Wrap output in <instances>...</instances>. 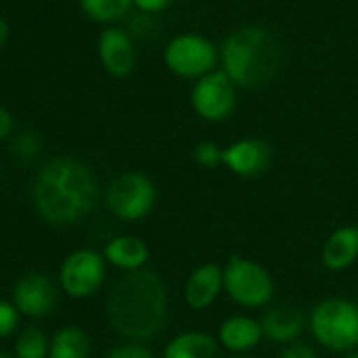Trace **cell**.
Instances as JSON below:
<instances>
[{
  "mask_svg": "<svg viewBox=\"0 0 358 358\" xmlns=\"http://www.w3.org/2000/svg\"><path fill=\"white\" fill-rule=\"evenodd\" d=\"M278 358H318V354L308 343H291L289 348L280 352Z\"/></svg>",
  "mask_w": 358,
  "mask_h": 358,
  "instance_id": "cell-27",
  "label": "cell"
},
{
  "mask_svg": "<svg viewBox=\"0 0 358 358\" xmlns=\"http://www.w3.org/2000/svg\"><path fill=\"white\" fill-rule=\"evenodd\" d=\"M162 59L171 74L188 80H199L201 76L217 68L220 47L203 34L184 32L166 43Z\"/></svg>",
  "mask_w": 358,
  "mask_h": 358,
  "instance_id": "cell-5",
  "label": "cell"
},
{
  "mask_svg": "<svg viewBox=\"0 0 358 358\" xmlns=\"http://www.w3.org/2000/svg\"><path fill=\"white\" fill-rule=\"evenodd\" d=\"M272 162V148L259 137H243L224 148V166L238 177H257Z\"/></svg>",
  "mask_w": 358,
  "mask_h": 358,
  "instance_id": "cell-11",
  "label": "cell"
},
{
  "mask_svg": "<svg viewBox=\"0 0 358 358\" xmlns=\"http://www.w3.org/2000/svg\"><path fill=\"white\" fill-rule=\"evenodd\" d=\"M264 337L262 322L249 316H232L220 327V341L232 352H247Z\"/></svg>",
  "mask_w": 358,
  "mask_h": 358,
  "instance_id": "cell-17",
  "label": "cell"
},
{
  "mask_svg": "<svg viewBox=\"0 0 358 358\" xmlns=\"http://www.w3.org/2000/svg\"><path fill=\"white\" fill-rule=\"evenodd\" d=\"M91 339L80 327H64L55 333L49 356L51 358H89Z\"/></svg>",
  "mask_w": 358,
  "mask_h": 358,
  "instance_id": "cell-19",
  "label": "cell"
},
{
  "mask_svg": "<svg viewBox=\"0 0 358 358\" xmlns=\"http://www.w3.org/2000/svg\"><path fill=\"white\" fill-rule=\"evenodd\" d=\"M166 289L154 270H129L110 289L108 318L120 335L145 341L158 335L166 322Z\"/></svg>",
  "mask_w": 358,
  "mask_h": 358,
  "instance_id": "cell-2",
  "label": "cell"
},
{
  "mask_svg": "<svg viewBox=\"0 0 358 358\" xmlns=\"http://www.w3.org/2000/svg\"><path fill=\"white\" fill-rule=\"evenodd\" d=\"M232 358H249V356H232Z\"/></svg>",
  "mask_w": 358,
  "mask_h": 358,
  "instance_id": "cell-32",
  "label": "cell"
},
{
  "mask_svg": "<svg viewBox=\"0 0 358 358\" xmlns=\"http://www.w3.org/2000/svg\"><path fill=\"white\" fill-rule=\"evenodd\" d=\"M224 289V270L217 264L199 266L186 280L184 297L186 303L194 310L209 308Z\"/></svg>",
  "mask_w": 358,
  "mask_h": 358,
  "instance_id": "cell-13",
  "label": "cell"
},
{
  "mask_svg": "<svg viewBox=\"0 0 358 358\" xmlns=\"http://www.w3.org/2000/svg\"><path fill=\"white\" fill-rule=\"evenodd\" d=\"M87 17L97 24H116L133 7V0H78Z\"/></svg>",
  "mask_w": 358,
  "mask_h": 358,
  "instance_id": "cell-20",
  "label": "cell"
},
{
  "mask_svg": "<svg viewBox=\"0 0 358 358\" xmlns=\"http://www.w3.org/2000/svg\"><path fill=\"white\" fill-rule=\"evenodd\" d=\"M106 278L103 255L91 249H78L70 253L62 266V287L72 297L93 295Z\"/></svg>",
  "mask_w": 358,
  "mask_h": 358,
  "instance_id": "cell-9",
  "label": "cell"
},
{
  "mask_svg": "<svg viewBox=\"0 0 358 358\" xmlns=\"http://www.w3.org/2000/svg\"><path fill=\"white\" fill-rule=\"evenodd\" d=\"M322 264L327 270L341 272L358 259V228L341 226L329 234L322 245Z\"/></svg>",
  "mask_w": 358,
  "mask_h": 358,
  "instance_id": "cell-14",
  "label": "cell"
},
{
  "mask_svg": "<svg viewBox=\"0 0 358 358\" xmlns=\"http://www.w3.org/2000/svg\"><path fill=\"white\" fill-rule=\"evenodd\" d=\"M97 53L106 72L116 78H127L135 70V64H137L135 41L129 32L120 28L110 26L99 34Z\"/></svg>",
  "mask_w": 358,
  "mask_h": 358,
  "instance_id": "cell-10",
  "label": "cell"
},
{
  "mask_svg": "<svg viewBox=\"0 0 358 358\" xmlns=\"http://www.w3.org/2000/svg\"><path fill=\"white\" fill-rule=\"evenodd\" d=\"M194 160L203 169H217L224 164V148L213 141H201L194 148Z\"/></svg>",
  "mask_w": 358,
  "mask_h": 358,
  "instance_id": "cell-22",
  "label": "cell"
},
{
  "mask_svg": "<svg viewBox=\"0 0 358 358\" xmlns=\"http://www.w3.org/2000/svg\"><path fill=\"white\" fill-rule=\"evenodd\" d=\"M13 129V116L9 110H5L3 106H0V139H5Z\"/></svg>",
  "mask_w": 358,
  "mask_h": 358,
  "instance_id": "cell-28",
  "label": "cell"
},
{
  "mask_svg": "<svg viewBox=\"0 0 358 358\" xmlns=\"http://www.w3.org/2000/svg\"><path fill=\"white\" fill-rule=\"evenodd\" d=\"M103 257L112 266L129 272V270H139V268L145 266V262L150 257V249H148V245L141 238L131 236V234H124V236L112 238L106 245Z\"/></svg>",
  "mask_w": 358,
  "mask_h": 358,
  "instance_id": "cell-16",
  "label": "cell"
},
{
  "mask_svg": "<svg viewBox=\"0 0 358 358\" xmlns=\"http://www.w3.org/2000/svg\"><path fill=\"white\" fill-rule=\"evenodd\" d=\"M345 358H358V352H352V354H348Z\"/></svg>",
  "mask_w": 358,
  "mask_h": 358,
  "instance_id": "cell-30",
  "label": "cell"
},
{
  "mask_svg": "<svg viewBox=\"0 0 358 358\" xmlns=\"http://www.w3.org/2000/svg\"><path fill=\"white\" fill-rule=\"evenodd\" d=\"M310 329L320 345L335 352L352 350L358 345V306L341 297L324 299L312 310Z\"/></svg>",
  "mask_w": 358,
  "mask_h": 358,
  "instance_id": "cell-4",
  "label": "cell"
},
{
  "mask_svg": "<svg viewBox=\"0 0 358 358\" xmlns=\"http://www.w3.org/2000/svg\"><path fill=\"white\" fill-rule=\"evenodd\" d=\"M15 327H17V310L9 301L0 299V337L11 335Z\"/></svg>",
  "mask_w": 358,
  "mask_h": 358,
  "instance_id": "cell-24",
  "label": "cell"
},
{
  "mask_svg": "<svg viewBox=\"0 0 358 358\" xmlns=\"http://www.w3.org/2000/svg\"><path fill=\"white\" fill-rule=\"evenodd\" d=\"M0 358H11L9 354H3V352H0Z\"/></svg>",
  "mask_w": 358,
  "mask_h": 358,
  "instance_id": "cell-31",
  "label": "cell"
},
{
  "mask_svg": "<svg viewBox=\"0 0 358 358\" xmlns=\"http://www.w3.org/2000/svg\"><path fill=\"white\" fill-rule=\"evenodd\" d=\"M259 322L264 329V337L278 341V343L297 339L306 327L303 312L297 308H287V306H276V308L268 310Z\"/></svg>",
  "mask_w": 358,
  "mask_h": 358,
  "instance_id": "cell-15",
  "label": "cell"
},
{
  "mask_svg": "<svg viewBox=\"0 0 358 358\" xmlns=\"http://www.w3.org/2000/svg\"><path fill=\"white\" fill-rule=\"evenodd\" d=\"M222 70L238 89H262L282 68L278 38L262 26H245L230 32L220 47Z\"/></svg>",
  "mask_w": 358,
  "mask_h": 358,
  "instance_id": "cell-3",
  "label": "cell"
},
{
  "mask_svg": "<svg viewBox=\"0 0 358 358\" xmlns=\"http://www.w3.org/2000/svg\"><path fill=\"white\" fill-rule=\"evenodd\" d=\"M15 352H17V358H45L49 352L47 335L36 327L26 329L22 337L17 339Z\"/></svg>",
  "mask_w": 358,
  "mask_h": 358,
  "instance_id": "cell-21",
  "label": "cell"
},
{
  "mask_svg": "<svg viewBox=\"0 0 358 358\" xmlns=\"http://www.w3.org/2000/svg\"><path fill=\"white\" fill-rule=\"evenodd\" d=\"M224 289L232 301L245 308L266 306L274 295V282L270 272L247 257L232 255L224 268Z\"/></svg>",
  "mask_w": 358,
  "mask_h": 358,
  "instance_id": "cell-7",
  "label": "cell"
},
{
  "mask_svg": "<svg viewBox=\"0 0 358 358\" xmlns=\"http://www.w3.org/2000/svg\"><path fill=\"white\" fill-rule=\"evenodd\" d=\"M217 341L207 333H182L164 348V358H215Z\"/></svg>",
  "mask_w": 358,
  "mask_h": 358,
  "instance_id": "cell-18",
  "label": "cell"
},
{
  "mask_svg": "<svg viewBox=\"0 0 358 358\" xmlns=\"http://www.w3.org/2000/svg\"><path fill=\"white\" fill-rule=\"evenodd\" d=\"M43 148V141L38 137V133H32V131H26V133H20L13 141V150L20 158H34Z\"/></svg>",
  "mask_w": 358,
  "mask_h": 358,
  "instance_id": "cell-23",
  "label": "cell"
},
{
  "mask_svg": "<svg viewBox=\"0 0 358 358\" xmlns=\"http://www.w3.org/2000/svg\"><path fill=\"white\" fill-rule=\"evenodd\" d=\"M34 207L53 226H70L85 220L99 201V184L93 171L76 158L49 160L36 175L32 188Z\"/></svg>",
  "mask_w": 358,
  "mask_h": 358,
  "instance_id": "cell-1",
  "label": "cell"
},
{
  "mask_svg": "<svg viewBox=\"0 0 358 358\" xmlns=\"http://www.w3.org/2000/svg\"><path fill=\"white\" fill-rule=\"evenodd\" d=\"M7 38H9V26L3 17H0V47L7 43Z\"/></svg>",
  "mask_w": 358,
  "mask_h": 358,
  "instance_id": "cell-29",
  "label": "cell"
},
{
  "mask_svg": "<svg viewBox=\"0 0 358 358\" xmlns=\"http://www.w3.org/2000/svg\"><path fill=\"white\" fill-rule=\"evenodd\" d=\"M236 85L220 68L201 76L190 93L194 112L207 122H222L236 110Z\"/></svg>",
  "mask_w": 358,
  "mask_h": 358,
  "instance_id": "cell-8",
  "label": "cell"
},
{
  "mask_svg": "<svg viewBox=\"0 0 358 358\" xmlns=\"http://www.w3.org/2000/svg\"><path fill=\"white\" fill-rule=\"evenodd\" d=\"M13 299L20 312L28 316H47L57 301V289L45 274H28L20 278L13 291Z\"/></svg>",
  "mask_w": 358,
  "mask_h": 358,
  "instance_id": "cell-12",
  "label": "cell"
},
{
  "mask_svg": "<svg viewBox=\"0 0 358 358\" xmlns=\"http://www.w3.org/2000/svg\"><path fill=\"white\" fill-rule=\"evenodd\" d=\"M106 358H154L152 352L139 343H127V345H118L114 348Z\"/></svg>",
  "mask_w": 358,
  "mask_h": 358,
  "instance_id": "cell-25",
  "label": "cell"
},
{
  "mask_svg": "<svg viewBox=\"0 0 358 358\" xmlns=\"http://www.w3.org/2000/svg\"><path fill=\"white\" fill-rule=\"evenodd\" d=\"M106 205L118 220L139 222L148 217L156 205V186L148 175L139 171L120 173L106 190Z\"/></svg>",
  "mask_w": 358,
  "mask_h": 358,
  "instance_id": "cell-6",
  "label": "cell"
},
{
  "mask_svg": "<svg viewBox=\"0 0 358 358\" xmlns=\"http://www.w3.org/2000/svg\"><path fill=\"white\" fill-rule=\"evenodd\" d=\"M173 3H175V0H133V7H135L139 13L156 15V13L166 11Z\"/></svg>",
  "mask_w": 358,
  "mask_h": 358,
  "instance_id": "cell-26",
  "label": "cell"
}]
</instances>
